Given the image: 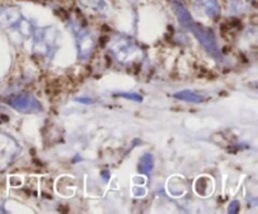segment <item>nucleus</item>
<instances>
[{
	"label": "nucleus",
	"mask_w": 258,
	"mask_h": 214,
	"mask_svg": "<svg viewBox=\"0 0 258 214\" xmlns=\"http://www.w3.org/2000/svg\"><path fill=\"white\" fill-rule=\"evenodd\" d=\"M116 96H120V97L126 98V100L135 101V102H141V101H143V96L134 92H118L116 93Z\"/></svg>",
	"instance_id": "13"
},
{
	"label": "nucleus",
	"mask_w": 258,
	"mask_h": 214,
	"mask_svg": "<svg viewBox=\"0 0 258 214\" xmlns=\"http://www.w3.org/2000/svg\"><path fill=\"white\" fill-rule=\"evenodd\" d=\"M76 101H77V102H81V103H86V105H91V103H95V100H92V98H90V97H78V98H76Z\"/></svg>",
	"instance_id": "14"
},
{
	"label": "nucleus",
	"mask_w": 258,
	"mask_h": 214,
	"mask_svg": "<svg viewBox=\"0 0 258 214\" xmlns=\"http://www.w3.org/2000/svg\"><path fill=\"white\" fill-rule=\"evenodd\" d=\"M154 164H155V160H154L153 154H144L140 158V161H139V171L144 175H151L154 170Z\"/></svg>",
	"instance_id": "10"
},
{
	"label": "nucleus",
	"mask_w": 258,
	"mask_h": 214,
	"mask_svg": "<svg viewBox=\"0 0 258 214\" xmlns=\"http://www.w3.org/2000/svg\"><path fill=\"white\" fill-rule=\"evenodd\" d=\"M33 54L42 59H53L59 44V32L54 27L33 29Z\"/></svg>",
	"instance_id": "1"
},
{
	"label": "nucleus",
	"mask_w": 258,
	"mask_h": 214,
	"mask_svg": "<svg viewBox=\"0 0 258 214\" xmlns=\"http://www.w3.org/2000/svg\"><path fill=\"white\" fill-rule=\"evenodd\" d=\"M108 50L115 57V59L122 64H130L143 57L140 47L133 39L125 35L113 37L108 44Z\"/></svg>",
	"instance_id": "2"
},
{
	"label": "nucleus",
	"mask_w": 258,
	"mask_h": 214,
	"mask_svg": "<svg viewBox=\"0 0 258 214\" xmlns=\"http://www.w3.org/2000/svg\"><path fill=\"white\" fill-rule=\"evenodd\" d=\"M174 97L178 98V100L185 101V102H191V103H201L203 101V96L198 95V93L193 92L190 90H184L180 92H176L174 95Z\"/></svg>",
	"instance_id": "11"
},
{
	"label": "nucleus",
	"mask_w": 258,
	"mask_h": 214,
	"mask_svg": "<svg viewBox=\"0 0 258 214\" xmlns=\"http://www.w3.org/2000/svg\"><path fill=\"white\" fill-rule=\"evenodd\" d=\"M238 206H239L238 201H232L231 205H229L228 211H229V213H236V211L238 210Z\"/></svg>",
	"instance_id": "15"
},
{
	"label": "nucleus",
	"mask_w": 258,
	"mask_h": 214,
	"mask_svg": "<svg viewBox=\"0 0 258 214\" xmlns=\"http://www.w3.org/2000/svg\"><path fill=\"white\" fill-rule=\"evenodd\" d=\"M193 9L201 15L212 19L219 15V4L217 0H194Z\"/></svg>",
	"instance_id": "8"
},
{
	"label": "nucleus",
	"mask_w": 258,
	"mask_h": 214,
	"mask_svg": "<svg viewBox=\"0 0 258 214\" xmlns=\"http://www.w3.org/2000/svg\"><path fill=\"white\" fill-rule=\"evenodd\" d=\"M7 103L10 107L22 113H38L43 111L42 103L29 93H20V95L12 96L10 98H8Z\"/></svg>",
	"instance_id": "4"
},
{
	"label": "nucleus",
	"mask_w": 258,
	"mask_h": 214,
	"mask_svg": "<svg viewBox=\"0 0 258 214\" xmlns=\"http://www.w3.org/2000/svg\"><path fill=\"white\" fill-rule=\"evenodd\" d=\"M190 32L194 33V35L197 37V39L201 42V44L203 45L204 49H206L207 52L212 55V57H214L216 59H222V54H221V52H219L218 44H217L216 38H214V35L212 34L211 30L204 29V28L194 24L193 27H191Z\"/></svg>",
	"instance_id": "6"
},
{
	"label": "nucleus",
	"mask_w": 258,
	"mask_h": 214,
	"mask_svg": "<svg viewBox=\"0 0 258 214\" xmlns=\"http://www.w3.org/2000/svg\"><path fill=\"white\" fill-rule=\"evenodd\" d=\"M20 153L17 141L7 133H0V170L5 169Z\"/></svg>",
	"instance_id": "5"
},
{
	"label": "nucleus",
	"mask_w": 258,
	"mask_h": 214,
	"mask_svg": "<svg viewBox=\"0 0 258 214\" xmlns=\"http://www.w3.org/2000/svg\"><path fill=\"white\" fill-rule=\"evenodd\" d=\"M174 5H175V10H176V14H178L179 22L183 24L184 28H186L188 30H190L191 27L196 24V22L193 20L191 15L189 14V12L185 9V7H184L181 3L174 2Z\"/></svg>",
	"instance_id": "9"
},
{
	"label": "nucleus",
	"mask_w": 258,
	"mask_h": 214,
	"mask_svg": "<svg viewBox=\"0 0 258 214\" xmlns=\"http://www.w3.org/2000/svg\"><path fill=\"white\" fill-rule=\"evenodd\" d=\"M23 17L17 8H5L0 10V28L2 29H19Z\"/></svg>",
	"instance_id": "7"
},
{
	"label": "nucleus",
	"mask_w": 258,
	"mask_h": 214,
	"mask_svg": "<svg viewBox=\"0 0 258 214\" xmlns=\"http://www.w3.org/2000/svg\"><path fill=\"white\" fill-rule=\"evenodd\" d=\"M71 28L73 30V34L76 38V45H77L78 50V57L80 59L86 60L92 55L93 50L96 47V40L93 38V35L88 32L87 29H83L81 28L77 23L71 22L70 23Z\"/></svg>",
	"instance_id": "3"
},
{
	"label": "nucleus",
	"mask_w": 258,
	"mask_h": 214,
	"mask_svg": "<svg viewBox=\"0 0 258 214\" xmlns=\"http://www.w3.org/2000/svg\"><path fill=\"white\" fill-rule=\"evenodd\" d=\"M80 3L83 7L93 10V12L103 13L107 10V4L105 0H80Z\"/></svg>",
	"instance_id": "12"
}]
</instances>
